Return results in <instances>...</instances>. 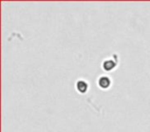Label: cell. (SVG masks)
<instances>
[{
    "label": "cell",
    "mask_w": 150,
    "mask_h": 132,
    "mask_svg": "<svg viewBox=\"0 0 150 132\" xmlns=\"http://www.w3.org/2000/svg\"><path fill=\"white\" fill-rule=\"evenodd\" d=\"M75 88L78 91V93L84 94V93H86L88 90V83L86 82V80L79 78V80H77L76 83H75Z\"/></svg>",
    "instance_id": "6da1fadb"
},
{
    "label": "cell",
    "mask_w": 150,
    "mask_h": 132,
    "mask_svg": "<svg viewBox=\"0 0 150 132\" xmlns=\"http://www.w3.org/2000/svg\"><path fill=\"white\" fill-rule=\"evenodd\" d=\"M98 86L103 90H107L111 86V78L108 76H101L98 78Z\"/></svg>",
    "instance_id": "7a4b0ae2"
},
{
    "label": "cell",
    "mask_w": 150,
    "mask_h": 132,
    "mask_svg": "<svg viewBox=\"0 0 150 132\" xmlns=\"http://www.w3.org/2000/svg\"><path fill=\"white\" fill-rule=\"evenodd\" d=\"M116 65H117L116 61L113 60V59H111V58H107L103 61L102 67L105 71H111V70H113L115 67H116Z\"/></svg>",
    "instance_id": "3957f363"
}]
</instances>
